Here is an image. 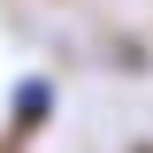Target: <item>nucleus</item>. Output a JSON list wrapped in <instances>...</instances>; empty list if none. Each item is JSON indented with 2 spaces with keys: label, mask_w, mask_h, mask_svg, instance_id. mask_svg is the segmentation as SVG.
I'll return each mask as SVG.
<instances>
[{
  "label": "nucleus",
  "mask_w": 153,
  "mask_h": 153,
  "mask_svg": "<svg viewBox=\"0 0 153 153\" xmlns=\"http://www.w3.org/2000/svg\"><path fill=\"white\" fill-rule=\"evenodd\" d=\"M46 115H54V84H46V76H23V84H16V107H8V146H0V153L31 146V138L46 130Z\"/></svg>",
  "instance_id": "nucleus-1"
},
{
  "label": "nucleus",
  "mask_w": 153,
  "mask_h": 153,
  "mask_svg": "<svg viewBox=\"0 0 153 153\" xmlns=\"http://www.w3.org/2000/svg\"><path fill=\"white\" fill-rule=\"evenodd\" d=\"M130 153H153V146H146V138H138V146H130Z\"/></svg>",
  "instance_id": "nucleus-2"
}]
</instances>
